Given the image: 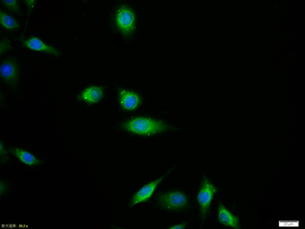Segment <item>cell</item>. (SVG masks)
Here are the masks:
<instances>
[{
    "label": "cell",
    "mask_w": 305,
    "mask_h": 229,
    "mask_svg": "<svg viewBox=\"0 0 305 229\" xmlns=\"http://www.w3.org/2000/svg\"><path fill=\"white\" fill-rule=\"evenodd\" d=\"M123 127L132 135L141 136L158 135L171 129L162 121L146 117L132 118L124 124Z\"/></svg>",
    "instance_id": "1"
},
{
    "label": "cell",
    "mask_w": 305,
    "mask_h": 229,
    "mask_svg": "<svg viewBox=\"0 0 305 229\" xmlns=\"http://www.w3.org/2000/svg\"><path fill=\"white\" fill-rule=\"evenodd\" d=\"M171 172L172 171L169 170V172L166 173L164 175H162L160 177L156 179L155 181H151L147 185H145L144 186H142L141 189H139L138 192L132 196L130 206L132 207V206H135L137 204L143 203V202L148 201L152 196L153 194L156 192V188L158 187L159 185L163 181L165 178L167 177L171 174Z\"/></svg>",
    "instance_id": "5"
},
{
    "label": "cell",
    "mask_w": 305,
    "mask_h": 229,
    "mask_svg": "<svg viewBox=\"0 0 305 229\" xmlns=\"http://www.w3.org/2000/svg\"><path fill=\"white\" fill-rule=\"evenodd\" d=\"M216 191H217L216 186L208 181L207 178L202 179L201 187H200L198 195H197V201H198L199 207H200L199 216H200L201 221L205 222L207 221L211 203L213 201L214 196L216 194Z\"/></svg>",
    "instance_id": "2"
},
{
    "label": "cell",
    "mask_w": 305,
    "mask_h": 229,
    "mask_svg": "<svg viewBox=\"0 0 305 229\" xmlns=\"http://www.w3.org/2000/svg\"><path fill=\"white\" fill-rule=\"evenodd\" d=\"M158 203L161 208L168 212H180L189 206V198L184 193L171 191L161 194L158 198Z\"/></svg>",
    "instance_id": "3"
},
{
    "label": "cell",
    "mask_w": 305,
    "mask_h": 229,
    "mask_svg": "<svg viewBox=\"0 0 305 229\" xmlns=\"http://www.w3.org/2000/svg\"><path fill=\"white\" fill-rule=\"evenodd\" d=\"M103 97V90L96 86H87L80 95L81 101L87 103H98Z\"/></svg>",
    "instance_id": "8"
},
{
    "label": "cell",
    "mask_w": 305,
    "mask_h": 229,
    "mask_svg": "<svg viewBox=\"0 0 305 229\" xmlns=\"http://www.w3.org/2000/svg\"><path fill=\"white\" fill-rule=\"evenodd\" d=\"M0 22L3 27L6 29H13L17 26V22L13 17L6 14L5 12H1V17H0Z\"/></svg>",
    "instance_id": "12"
},
{
    "label": "cell",
    "mask_w": 305,
    "mask_h": 229,
    "mask_svg": "<svg viewBox=\"0 0 305 229\" xmlns=\"http://www.w3.org/2000/svg\"><path fill=\"white\" fill-rule=\"evenodd\" d=\"M141 102V99L136 92L129 90H121L120 92V103L126 110H135Z\"/></svg>",
    "instance_id": "7"
},
{
    "label": "cell",
    "mask_w": 305,
    "mask_h": 229,
    "mask_svg": "<svg viewBox=\"0 0 305 229\" xmlns=\"http://www.w3.org/2000/svg\"><path fill=\"white\" fill-rule=\"evenodd\" d=\"M0 72H1V76L3 79L11 81L12 79H14L15 74H16V69H15L14 66L12 64L5 62V63L1 65Z\"/></svg>",
    "instance_id": "11"
},
{
    "label": "cell",
    "mask_w": 305,
    "mask_h": 229,
    "mask_svg": "<svg viewBox=\"0 0 305 229\" xmlns=\"http://www.w3.org/2000/svg\"><path fill=\"white\" fill-rule=\"evenodd\" d=\"M217 216L220 223L232 228H239L240 223L238 219L231 213V211L222 203L218 204L217 207Z\"/></svg>",
    "instance_id": "6"
},
{
    "label": "cell",
    "mask_w": 305,
    "mask_h": 229,
    "mask_svg": "<svg viewBox=\"0 0 305 229\" xmlns=\"http://www.w3.org/2000/svg\"><path fill=\"white\" fill-rule=\"evenodd\" d=\"M4 5L8 7V8L13 9V10H17V1H3Z\"/></svg>",
    "instance_id": "13"
},
{
    "label": "cell",
    "mask_w": 305,
    "mask_h": 229,
    "mask_svg": "<svg viewBox=\"0 0 305 229\" xmlns=\"http://www.w3.org/2000/svg\"><path fill=\"white\" fill-rule=\"evenodd\" d=\"M26 46L32 51H37V52H46L48 54L55 55L59 56L58 52L56 49L53 48L52 46L47 45L44 41L40 40L39 37H30L28 41L26 42Z\"/></svg>",
    "instance_id": "9"
},
{
    "label": "cell",
    "mask_w": 305,
    "mask_h": 229,
    "mask_svg": "<svg viewBox=\"0 0 305 229\" xmlns=\"http://www.w3.org/2000/svg\"><path fill=\"white\" fill-rule=\"evenodd\" d=\"M116 23L124 33H131L136 26V15L129 6H121L116 13Z\"/></svg>",
    "instance_id": "4"
},
{
    "label": "cell",
    "mask_w": 305,
    "mask_h": 229,
    "mask_svg": "<svg viewBox=\"0 0 305 229\" xmlns=\"http://www.w3.org/2000/svg\"><path fill=\"white\" fill-rule=\"evenodd\" d=\"M12 152L15 155V157L18 159L21 162H23L25 165L32 166L39 163V160L35 157L34 155H32L31 152L27 151H25L23 149L13 148Z\"/></svg>",
    "instance_id": "10"
},
{
    "label": "cell",
    "mask_w": 305,
    "mask_h": 229,
    "mask_svg": "<svg viewBox=\"0 0 305 229\" xmlns=\"http://www.w3.org/2000/svg\"><path fill=\"white\" fill-rule=\"evenodd\" d=\"M187 225H188L187 222H186V223L174 224V225H171V226H168V227H169V228L175 229L185 228Z\"/></svg>",
    "instance_id": "14"
}]
</instances>
